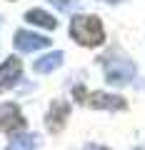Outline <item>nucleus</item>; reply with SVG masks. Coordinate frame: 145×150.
<instances>
[{
	"instance_id": "1",
	"label": "nucleus",
	"mask_w": 145,
	"mask_h": 150,
	"mask_svg": "<svg viewBox=\"0 0 145 150\" xmlns=\"http://www.w3.org/2000/svg\"><path fill=\"white\" fill-rule=\"evenodd\" d=\"M70 35L75 43H80L83 48H98L105 40V30H103L100 18L95 15H75L70 20Z\"/></svg>"
},
{
	"instance_id": "2",
	"label": "nucleus",
	"mask_w": 145,
	"mask_h": 150,
	"mask_svg": "<svg viewBox=\"0 0 145 150\" xmlns=\"http://www.w3.org/2000/svg\"><path fill=\"white\" fill-rule=\"evenodd\" d=\"M73 95L83 103V105H90V108H100V110H125V98L120 95H110V93H88L83 85H78L73 90Z\"/></svg>"
},
{
	"instance_id": "3",
	"label": "nucleus",
	"mask_w": 145,
	"mask_h": 150,
	"mask_svg": "<svg viewBox=\"0 0 145 150\" xmlns=\"http://www.w3.org/2000/svg\"><path fill=\"white\" fill-rule=\"evenodd\" d=\"M103 70L110 85H128L135 78V65L128 58H103Z\"/></svg>"
},
{
	"instance_id": "4",
	"label": "nucleus",
	"mask_w": 145,
	"mask_h": 150,
	"mask_svg": "<svg viewBox=\"0 0 145 150\" xmlns=\"http://www.w3.org/2000/svg\"><path fill=\"white\" fill-rule=\"evenodd\" d=\"M25 128V118H23L20 108L15 103H5V105H0V130L3 133H18V130Z\"/></svg>"
},
{
	"instance_id": "5",
	"label": "nucleus",
	"mask_w": 145,
	"mask_h": 150,
	"mask_svg": "<svg viewBox=\"0 0 145 150\" xmlns=\"http://www.w3.org/2000/svg\"><path fill=\"white\" fill-rule=\"evenodd\" d=\"M20 73H23V63L18 58H5V63L0 65V93L10 90V88L18 85V80H20Z\"/></svg>"
},
{
	"instance_id": "6",
	"label": "nucleus",
	"mask_w": 145,
	"mask_h": 150,
	"mask_svg": "<svg viewBox=\"0 0 145 150\" xmlns=\"http://www.w3.org/2000/svg\"><path fill=\"white\" fill-rule=\"evenodd\" d=\"M48 45H50V40L45 35H35L30 30H18L15 33V48L20 53H35V50L48 48Z\"/></svg>"
},
{
	"instance_id": "7",
	"label": "nucleus",
	"mask_w": 145,
	"mask_h": 150,
	"mask_svg": "<svg viewBox=\"0 0 145 150\" xmlns=\"http://www.w3.org/2000/svg\"><path fill=\"white\" fill-rule=\"evenodd\" d=\"M68 112H70V105L65 100H55L53 105H50V112H48V118H45V125H48L50 133L63 130L65 120H68Z\"/></svg>"
},
{
	"instance_id": "8",
	"label": "nucleus",
	"mask_w": 145,
	"mask_h": 150,
	"mask_svg": "<svg viewBox=\"0 0 145 150\" xmlns=\"http://www.w3.org/2000/svg\"><path fill=\"white\" fill-rule=\"evenodd\" d=\"M63 58L65 55L60 53V50H55V53H48V55H43L40 60H35V73H40V75H48V73H53V70H58L60 65H63Z\"/></svg>"
},
{
	"instance_id": "9",
	"label": "nucleus",
	"mask_w": 145,
	"mask_h": 150,
	"mask_svg": "<svg viewBox=\"0 0 145 150\" xmlns=\"http://www.w3.org/2000/svg\"><path fill=\"white\" fill-rule=\"evenodd\" d=\"M25 20L33 23V25H40V28H48V30H55L58 28V20H55L50 13L40 10V8H33V10L25 13Z\"/></svg>"
},
{
	"instance_id": "10",
	"label": "nucleus",
	"mask_w": 145,
	"mask_h": 150,
	"mask_svg": "<svg viewBox=\"0 0 145 150\" xmlns=\"http://www.w3.org/2000/svg\"><path fill=\"white\" fill-rule=\"evenodd\" d=\"M38 140H40L38 135H20V138L10 140L5 150H35L38 148Z\"/></svg>"
},
{
	"instance_id": "11",
	"label": "nucleus",
	"mask_w": 145,
	"mask_h": 150,
	"mask_svg": "<svg viewBox=\"0 0 145 150\" xmlns=\"http://www.w3.org/2000/svg\"><path fill=\"white\" fill-rule=\"evenodd\" d=\"M83 150H110V148H103V145H85Z\"/></svg>"
},
{
	"instance_id": "12",
	"label": "nucleus",
	"mask_w": 145,
	"mask_h": 150,
	"mask_svg": "<svg viewBox=\"0 0 145 150\" xmlns=\"http://www.w3.org/2000/svg\"><path fill=\"white\" fill-rule=\"evenodd\" d=\"M53 3H55V5H60V8H68L70 0H53Z\"/></svg>"
},
{
	"instance_id": "13",
	"label": "nucleus",
	"mask_w": 145,
	"mask_h": 150,
	"mask_svg": "<svg viewBox=\"0 0 145 150\" xmlns=\"http://www.w3.org/2000/svg\"><path fill=\"white\" fill-rule=\"evenodd\" d=\"M105 3H120V0H105Z\"/></svg>"
}]
</instances>
